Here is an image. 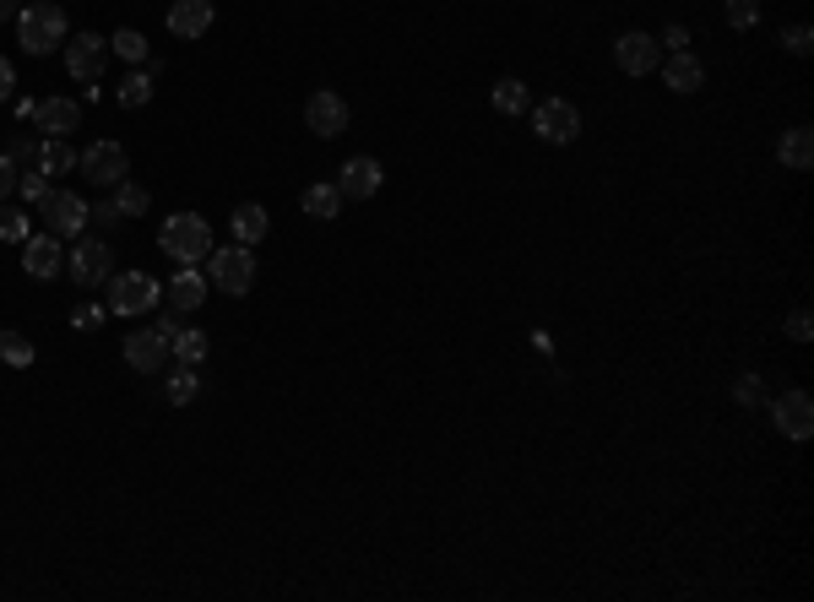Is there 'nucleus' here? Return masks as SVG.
<instances>
[{
  "mask_svg": "<svg viewBox=\"0 0 814 602\" xmlns=\"http://www.w3.org/2000/svg\"><path fill=\"white\" fill-rule=\"evenodd\" d=\"M0 358H5L11 369H27V364H33V342H27L22 331H0Z\"/></svg>",
  "mask_w": 814,
  "mask_h": 602,
  "instance_id": "28",
  "label": "nucleus"
},
{
  "mask_svg": "<svg viewBox=\"0 0 814 602\" xmlns=\"http://www.w3.org/2000/svg\"><path fill=\"white\" fill-rule=\"evenodd\" d=\"M168 353H174V364H201L207 358V331H174L168 337Z\"/></svg>",
  "mask_w": 814,
  "mask_h": 602,
  "instance_id": "26",
  "label": "nucleus"
},
{
  "mask_svg": "<svg viewBox=\"0 0 814 602\" xmlns=\"http://www.w3.org/2000/svg\"><path fill=\"white\" fill-rule=\"evenodd\" d=\"M11 11H16V0H0V22H5V16H11Z\"/></svg>",
  "mask_w": 814,
  "mask_h": 602,
  "instance_id": "39",
  "label": "nucleus"
},
{
  "mask_svg": "<svg viewBox=\"0 0 814 602\" xmlns=\"http://www.w3.org/2000/svg\"><path fill=\"white\" fill-rule=\"evenodd\" d=\"M207 288H212V283H207V272L179 267V272H174V283L163 288V304H174L179 315H190V309H201V304H207Z\"/></svg>",
  "mask_w": 814,
  "mask_h": 602,
  "instance_id": "17",
  "label": "nucleus"
},
{
  "mask_svg": "<svg viewBox=\"0 0 814 602\" xmlns=\"http://www.w3.org/2000/svg\"><path fill=\"white\" fill-rule=\"evenodd\" d=\"M76 168L87 174V185H120L131 174V157L120 142H93L87 152H76Z\"/></svg>",
  "mask_w": 814,
  "mask_h": 602,
  "instance_id": "9",
  "label": "nucleus"
},
{
  "mask_svg": "<svg viewBox=\"0 0 814 602\" xmlns=\"http://www.w3.org/2000/svg\"><path fill=\"white\" fill-rule=\"evenodd\" d=\"M16 44H22L27 55H49V49H60V44H66V11H60L55 0H33V5H22V16H16Z\"/></svg>",
  "mask_w": 814,
  "mask_h": 602,
  "instance_id": "2",
  "label": "nucleus"
},
{
  "mask_svg": "<svg viewBox=\"0 0 814 602\" xmlns=\"http://www.w3.org/2000/svg\"><path fill=\"white\" fill-rule=\"evenodd\" d=\"M16 190V163H11V152H0V201Z\"/></svg>",
  "mask_w": 814,
  "mask_h": 602,
  "instance_id": "36",
  "label": "nucleus"
},
{
  "mask_svg": "<svg viewBox=\"0 0 814 602\" xmlns=\"http://www.w3.org/2000/svg\"><path fill=\"white\" fill-rule=\"evenodd\" d=\"M788 337H793V342H810V337H814L810 309H793V315H788Z\"/></svg>",
  "mask_w": 814,
  "mask_h": 602,
  "instance_id": "35",
  "label": "nucleus"
},
{
  "mask_svg": "<svg viewBox=\"0 0 814 602\" xmlns=\"http://www.w3.org/2000/svg\"><path fill=\"white\" fill-rule=\"evenodd\" d=\"M782 49L804 60V55L814 49V27H810V22H793V27H782Z\"/></svg>",
  "mask_w": 814,
  "mask_h": 602,
  "instance_id": "32",
  "label": "nucleus"
},
{
  "mask_svg": "<svg viewBox=\"0 0 814 602\" xmlns=\"http://www.w3.org/2000/svg\"><path fill=\"white\" fill-rule=\"evenodd\" d=\"M158 304H163L158 278H148V272H120V278H109V309H115V315H148V309H158Z\"/></svg>",
  "mask_w": 814,
  "mask_h": 602,
  "instance_id": "6",
  "label": "nucleus"
},
{
  "mask_svg": "<svg viewBox=\"0 0 814 602\" xmlns=\"http://www.w3.org/2000/svg\"><path fill=\"white\" fill-rule=\"evenodd\" d=\"M33 126L44 137H71L82 126V104L76 98H44V104H33Z\"/></svg>",
  "mask_w": 814,
  "mask_h": 602,
  "instance_id": "16",
  "label": "nucleus"
},
{
  "mask_svg": "<svg viewBox=\"0 0 814 602\" xmlns=\"http://www.w3.org/2000/svg\"><path fill=\"white\" fill-rule=\"evenodd\" d=\"M532 104V93H527V82H516V76H505V82H494V109L499 115H521Z\"/></svg>",
  "mask_w": 814,
  "mask_h": 602,
  "instance_id": "27",
  "label": "nucleus"
},
{
  "mask_svg": "<svg viewBox=\"0 0 814 602\" xmlns=\"http://www.w3.org/2000/svg\"><path fill=\"white\" fill-rule=\"evenodd\" d=\"M38 217H44V234H55V239L87 234V201H82L76 190H44Z\"/></svg>",
  "mask_w": 814,
  "mask_h": 602,
  "instance_id": "4",
  "label": "nucleus"
},
{
  "mask_svg": "<svg viewBox=\"0 0 814 602\" xmlns=\"http://www.w3.org/2000/svg\"><path fill=\"white\" fill-rule=\"evenodd\" d=\"M126 364H131L137 375H158L163 364H168V337H163L158 326L131 331V337H126Z\"/></svg>",
  "mask_w": 814,
  "mask_h": 602,
  "instance_id": "13",
  "label": "nucleus"
},
{
  "mask_svg": "<svg viewBox=\"0 0 814 602\" xmlns=\"http://www.w3.org/2000/svg\"><path fill=\"white\" fill-rule=\"evenodd\" d=\"M33 168H38V174H66V168H76V152H71L66 137H49V142H38Z\"/></svg>",
  "mask_w": 814,
  "mask_h": 602,
  "instance_id": "24",
  "label": "nucleus"
},
{
  "mask_svg": "<svg viewBox=\"0 0 814 602\" xmlns=\"http://www.w3.org/2000/svg\"><path fill=\"white\" fill-rule=\"evenodd\" d=\"M532 131H538L548 147H570V142L581 137V109L565 104V98H543V104L532 109Z\"/></svg>",
  "mask_w": 814,
  "mask_h": 602,
  "instance_id": "7",
  "label": "nucleus"
},
{
  "mask_svg": "<svg viewBox=\"0 0 814 602\" xmlns=\"http://www.w3.org/2000/svg\"><path fill=\"white\" fill-rule=\"evenodd\" d=\"M27 234H33V217H27L22 206H5V201H0V239H11V245H22Z\"/></svg>",
  "mask_w": 814,
  "mask_h": 602,
  "instance_id": "29",
  "label": "nucleus"
},
{
  "mask_svg": "<svg viewBox=\"0 0 814 602\" xmlns=\"http://www.w3.org/2000/svg\"><path fill=\"white\" fill-rule=\"evenodd\" d=\"M614 60H620V71H625V76H651V71L662 66V49H657V38H651V33L630 27V33H620V38H614Z\"/></svg>",
  "mask_w": 814,
  "mask_h": 602,
  "instance_id": "10",
  "label": "nucleus"
},
{
  "mask_svg": "<svg viewBox=\"0 0 814 602\" xmlns=\"http://www.w3.org/2000/svg\"><path fill=\"white\" fill-rule=\"evenodd\" d=\"M16 93V71H11V60H0V104Z\"/></svg>",
  "mask_w": 814,
  "mask_h": 602,
  "instance_id": "37",
  "label": "nucleus"
},
{
  "mask_svg": "<svg viewBox=\"0 0 814 602\" xmlns=\"http://www.w3.org/2000/svg\"><path fill=\"white\" fill-rule=\"evenodd\" d=\"M722 11H728V27H739V33L760 22V0H728Z\"/></svg>",
  "mask_w": 814,
  "mask_h": 602,
  "instance_id": "33",
  "label": "nucleus"
},
{
  "mask_svg": "<svg viewBox=\"0 0 814 602\" xmlns=\"http://www.w3.org/2000/svg\"><path fill=\"white\" fill-rule=\"evenodd\" d=\"M104 60H109V38H98V33L66 38V71H71L76 82H98V76H104Z\"/></svg>",
  "mask_w": 814,
  "mask_h": 602,
  "instance_id": "11",
  "label": "nucleus"
},
{
  "mask_svg": "<svg viewBox=\"0 0 814 602\" xmlns=\"http://www.w3.org/2000/svg\"><path fill=\"white\" fill-rule=\"evenodd\" d=\"M163 397H168L174 408H190V402L201 397V375H196V364H174V375H168Z\"/></svg>",
  "mask_w": 814,
  "mask_h": 602,
  "instance_id": "23",
  "label": "nucleus"
},
{
  "mask_svg": "<svg viewBox=\"0 0 814 602\" xmlns=\"http://www.w3.org/2000/svg\"><path fill=\"white\" fill-rule=\"evenodd\" d=\"M207 283L217 288V294H250V283H256V256H250V245H228V250H212L207 261Z\"/></svg>",
  "mask_w": 814,
  "mask_h": 602,
  "instance_id": "3",
  "label": "nucleus"
},
{
  "mask_svg": "<svg viewBox=\"0 0 814 602\" xmlns=\"http://www.w3.org/2000/svg\"><path fill=\"white\" fill-rule=\"evenodd\" d=\"M305 126H310V131H316L321 142L342 137V131H347V98H337L331 87L310 93V104H305Z\"/></svg>",
  "mask_w": 814,
  "mask_h": 602,
  "instance_id": "12",
  "label": "nucleus"
},
{
  "mask_svg": "<svg viewBox=\"0 0 814 602\" xmlns=\"http://www.w3.org/2000/svg\"><path fill=\"white\" fill-rule=\"evenodd\" d=\"M158 245H163L168 261H179V267H201V261L212 256V228H207L201 212H174V217L158 228Z\"/></svg>",
  "mask_w": 814,
  "mask_h": 602,
  "instance_id": "1",
  "label": "nucleus"
},
{
  "mask_svg": "<svg viewBox=\"0 0 814 602\" xmlns=\"http://www.w3.org/2000/svg\"><path fill=\"white\" fill-rule=\"evenodd\" d=\"M771 418H777V435H782V440L804 446V440L814 435V402H810V391H782V397L771 402Z\"/></svg>",
  "mask_w": 814,
  "mask_h": 602,
  "instance_id": "8",
  "label": "nucleus"
},
{
  "mask_svg": "<svg viewBox=\"0 0 814 602\" xmlns=\"http://www.w3.org/2000/svg\"><path fill=\"white\" fill-rule=\"evenodd\" d=\"M60 267H66V256H60V239H55V234H27V239H22V272H27V278L49 283Z\"/></svg>",
  "mask_w": 814,
  "mask_h": 602,
  "instance_id": "15",
  "label": "nucleus"
},
{
  "mask_svg": "<svg viewBox=\"0 0 814 602\" xmlns=\"http://www.w3.org/2000/svg\"><path fill=\"white\" fill-rule=\"evenodd\" d=\"M66 272H71V283L76 288H98V283H109L115 278V250H109V239H76V250L66 256Z\"/></svg>",
  "mask_w": 814,
  "mask_h": 602,
  "instance_id": "5",
  "label": "nucleus"
},
{
  "mask_svg": "<svg viewBox=\"0 0 814 602\" xmlns=\"http://www.w3.org/2000/svg\"><path fill=\"white\" fill-rule=\"evenodd\" d=\"M380 163L375 157H347L342 168H337V190H342V201H369L375 190H380Z\"/></svg>",
  "mask_w": 814,
  "mask_h": 602,
  "instance_id": "14",
  "label": "nucleus"
},
{
  "mask_svg": "<svg viewBox=\"0 0 814 602\" xmlns=\"http://www.w3.org/2000/svg\"><path fill=\"white\" fill-rule=\"evenodd\" d=\"M662 44H668V49H684L689 38H684V27H668V33H662Z\"/></svg>",
  "mask_w": 814,
  "mask_h": 602,
  "instance_id": "38",
  "label": "nucleus"
},
{
  "mask_svg": "<svg viewBox=\"0 0 814 602\" xmlns=\"http://www.w3.org/2000/svg\"><path fill=\"white\" fill-rule=\"evenodd\" d=\"M657 71H662V82H668L673 93H700V82H706V71H700V60H695L689 49H673Z\"/></svg>",
  "mask_w": 814,
  "mask_h": 602,
  "instance_id": "19",
  "label": "nucleus"
},
{
  "mask_svg": "<svg viewBox=\"0 0 814 602\" xmlns=\"http://www.w3.org/2000/svg\"><path fill=\"white\" fill-rule=\"evenodd\" d=\"M115 212H120V217H142V212H148V190L120 179V185H115Z\"/></svg>",
  "mask_w": 814,
  "mask_h": 602,
  "instance_id": "30",
  "label": "nucleus"
},
{
  "mask_svg": "<svg viewBox=\"0 0 814 602\" xmlns=\"http://www.w3.org/2000/svg\"><path fill=\"white\" fill-rule=\"evenodd\" d=\"M733 397H739V408H755V402L766 397V386H760V375H744V380L733 386Z\"/></svg>",
  "mask_w": 814,
  "mask_h": 602,
  "instance_id": "34",
  "label": "nucleus"
},
{
  "mask_svg": "<svg viewBox=\"0 0 814 602\" xmlns=\"http://www.w3.org/2000/svg\"><path fill=\"white\" fill-rule=\"evenodd\" d=\"M228 228H234V239H239V245H261V239H267V228H272V217H267V206H261V201H239V206H234V217H228Z\"/></svg>",
  "mask_w": 814,
  "mask_h": 602,
  "instance_id": "21",
  "label": "nucleus"
},
{
  "mask_svg": "<svg viewBox=\"0 0 814 602\" xmlns=\"http://www.w3.org/2000/svg\"><path fill=\"white\" fill-rule=\"evenodd\" d=\"M153 82H158V66H148V71H126V82H120V104H126V109H142V104L153 98Z\"/></svg>",
  "mask_w": 814,
  "mask_h": 602,
  "instance_id": "25",
  "label": "nucleus"
},
{
  "mask_svg": "<svg viewBox=\"0 0 814 602\" xmlns=\"http://www.w3.org/2000/svg\"><path fill=\"white\" fill-rule=\"evenodd\" d=\"M212 27V0H174L168 5V33L174 38H201Z\"/></svg>",
  "mask_w": 814,
  "mask_h": 602,
  "instance_id": "18",
  "label": "nucleus"
},
{
  "mask_svg": "<svg viewBox=\"0 0 814 602\" xmlns=\"http://www.w3.org/2000/svg\"><path fill=\"white\" fill-rule=\"evenodd\" d=\"M109 49H115V55H126L131 66H142V60H148V38H142V33H131V27H120V33L109 38Z\"/></svg>",
  "mask_w": 814,
  "mask_h": 602,
  "instance_id": "31",
  "label": "nucleus"
},
{
  "mask_svg": "<svg viewBox=\"0 0 814 602\" xmlns=\"http://www.w3.org/2000/svg\"><path fill=\"white\" fill-rule=\"evenodd\" d=\"M777 163H782V168H793V174H810V163H814V131H810V126L782 131V142H777Z\"/></svg>",
  "mask_w": 814,
  "mask_h": 602,
  "instance_id": "20",
  "label": "nucleus"
},
{
  "mask_svg": "<svg viewBox=\"0 0 814 602\" xmlns=\"http://www.w3.org/2000/svg\"><path fill=\"white\" fill-rule=\"evenodd\" d=\"M299 206H305V212H310L316 223H331V217L342 212V190H337V179H331V185H305Z\"/></svg>",
  "mask_w": 814,
  "mask_h": 602,
  "instance_id": "22",
  "label": "nucleus"
}]
</instances>
